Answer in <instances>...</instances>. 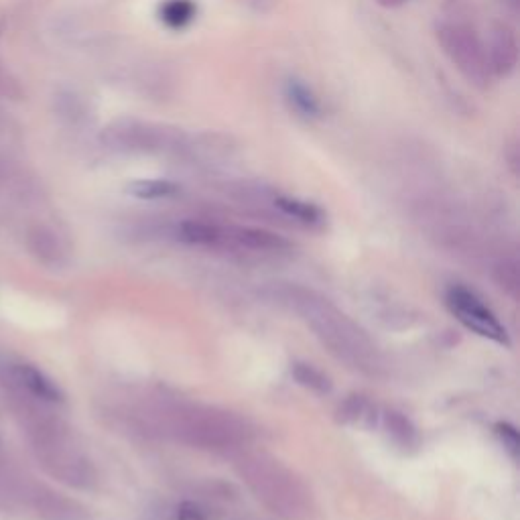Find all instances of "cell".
<instances>
[{
  "mask_svg": "<svg viewBox=\"0 0 520 520\" xmlns=\"http://www.w3.org/2000/svg\"><path fill=\"white\" fill-rule=\"evenodd\" d=\"M13 399L17 401L15 411L39 466L63 484L78 490H92L98 482L96 468L72 429L49 411L53 405L21 395H13Z\"/></svg>",
  "mask_w": 520,
  "mask_h": 520,
  "instance_id": "6da1fadb",
  "label": "cell"
},
{
  "mask_svg": "<svg viewBox=\"0 0 520 520\" xmlns=\"http://www.w3.org/2000/svg\"><path fill=\"white\" fill-rule=\"evenodd\" d=\"M279 297L307 321L317 340L334 358L368 374L380 368V354L370 336L328 299L295 285L283 287Z\"/></svg>",
  "mask_w": 520,
  "mask_h": 520,
  "instance_id": "7a4b0ae2",
  "label": "cell"
},
{
  "mask_svg": "<svg viewBox=\"0 0 520 520\" xmlns=\"http://www.w3.org/2000/svg\"><path fill=\"white\" fill-rule=\"evenodd\" d=\"M141 425L163 429L187 445L212 451H238L254 437L250 423L230 411L169 399L147 409Z\"/></svg>",
  "mask_w": 520,
  "mask_h": 520,
  "instance_id": "3957f363",
  "label": "cell"
},
{
  "mask_svg": "<svg viewBox=\"0 0 520 520\" xmlns=\"http://www.w3.org/2000/svg\"><path fill=\"white\" fill-rule=\"evenodd\" d=\"M236 472L256 500L283 520H307L313 514V496L305 482L271 455L242 453Z\"/></svg>",
  "mask_w": 520,
  "mask_h": 520,
  "instance_id": "277c9868",
  "label": "cell"
},
{
  "mask_svg": "<svg viewBox=\"0 0 520 520\" xmlns=\"http://www.w3.org/2000/svg\"><path fill=\"white\" fill-rule=\"evenodd\" d=\"M100 139L116 153L171 155L181 159H185L191 143V135L183 128L143 118H116L104 126Z\"/></svg>",
  "mask_w": 520,
  "mask_h": 520,
  "instance_id": "5b68a950",
  "label": "cell"
},
{
  "mask_svg": "<svg viewBox=\"0 0 520 520\" xmlns=\"http://www.w3.org/2000/svg\"><path fill=\"white\" fill-rule=\"evenodd\" d=\"M435 39L462 78L478 90H490L494 76L488 65L486 45L474 25L460 17H447L435 23Z\"/></svg>",
  "mask_w": 520,
  "mask_h": 520,
  "instance_id": "8992f818",
  "label": "cell"
},
{
  "mask_svg": "<svg viewBox=\"0 0 520 520\" xmlns=\"http://www.w3.org/2000/svg\"><path fill=\"white\" fill-rule=\"evenodd\" d=\"M447 307L458 317L468 330L476 332L482 338H488L498 344H508V336L504 325L496 319V315L468 289L451 287L447 291Z\"/></svg>",
  "mask_w": 520,
  "mask_h": 520,
  "instance_id": "52a82bcc",
  "label": "cell"
},
{
  "mask_svg": "<svg viewBox=\"0 0 520 520\" xmlns=\"http://www.w3.org/2000/svg\"><path fill=\"white\" fill-rule=\"evenodd\" d=\"M3 376L13 395H21L47 405L63 403L61 388L33 364L11 362L3 368Z\"/></svg>",
  "mask_w": 520,
  "mask_h": 520,
  "instance_id": "ba28073f",
  "label": "cell"
},
{
  "mask_svg": "<svg viewBox=\"0 0 520 520\" xmlns=\"http://www.w3.org/2000/svg\"><path fill=\"white\" fill-rule=\"evenodd\" d=\"M484 45H486L488 65L494 80L512 78L518 68V57H520V43H518L516 29L506 21H498L490 27Z\"/></svg>",
  "mask_w": 520,
  "mask_h": 520,
  "instance_id": "9c48e42d",
  "label": "cell"
},
{
  "mask_svg": "<svg viewBox=\"0 0 520 520\" xmlns=\"http://www.w3.org/2000/svg\"><path fill=\"white\" fill-rule=\"evenodd\" d=\"M283 100L289 110L303 120H317L323 114V106L315 90L301 78H287L283 84Z\"/></svg>",
  "mask_w": 520,
  "mask_h": 520,
  "instance_id": "30bf717a",
  "label": "cell"
},
{
  "mask_svg": "<svg viewBox=\"0 0 520 520\" xmlns=\"http://www.w3.org/2000/svg\"><path fill=\"white\" fill-rule=\"evenodd\" d=\"M382 429L390 443L397 445L403 451H415L421 443L419 431L409 417L399 411H384L382 413Z\"/></svg>",
  "mask_w": 520,
  "mask_h": 520,
  "instance_id": "8fae6325",
  "label": "cell"
},
{
  "mask_svg": "<svg viewBox=\"0 0 520 520\" xmlns=\"http://www.w3.org/2000/svg\"><path fill=\"white\" fill-rule=\"evenodd\" d=\"M29 248L45 265H61L65 260V246L55 230L49 226H35L29 232Z\"/></svg>",
  "mask_w": 520,
  "mask_h": 520,
  "instance_id": "7c38bea8",
  "label": "cell"
},
{
  "mask_svg": "<svg viewBox=\"0 0 520 520\" xmlns=\"http://www.w3.org/2000/svg\"><path fill=\"white\" fill-rule=\"evenodd\" d=\"M157 17L167 29L183 31L198 19V3L195 0H161Z\"/></svg>",
  "mask_w": 520,
  "mask_h": 520,
  "instance_id": "4fadbf2b",
  "label": "cell"
},
{
  "mask_svg": "<svg viewBox=\"0 0 520 520\" xmlns=\"http://www.w3.org/2000/svg\"><path fill=\"white\" fill-rule=\"evenodd\" d=\"M230 238L250 250H263V252H281L291 246L283 236L263 228H232Z\"/></svg>",
  "mask_w": 520,
  "mask_h": 520,
  "instance_id": "5bb4252c",
  "label": "cell"
},
{
  "mask_svg": "<svg viewBox=\"0 0 520 520\" xmlns=\"http://www.w3.org/2000/svg\"><path fill=\"white\" fill-rule=\"evenodd\" d=\"M271 206L277 212H281L283 216H287L299 224H305V226H317L323 222V212L315 204L291 198V195H281L275 191Z\"/></svg>",
  "mask_w": 520,
  "mask_h": 520,
  "instance_id": "9a60e30c",
  "label": "cell"
},
{
  "mask_svg": "<svg viewBox=\"0 0 520 520\" xmlns=\"http://www.w3.org/2000/svg\"><path fill=\"white\" fill-rule=\"evenodd\" d=\"M128 193L137 200H169L179 193V185L167 179H137L128 185Z\"/></svg>",
  "mask_w": 520,
  "mask_h": 520,
  "instance_id": "2e32d148",
  "label": "cell"
},
{
  "mask_svg": "<svg viewBox=\"0 0 520 520\" xmlns=\"http://www.w3.org/2000/svg\"><path fill=\"white\" fill-rule=\"evenodd\" d=\"M177 236L189 244H216L222 240L224 232L216 224L204 220H185L177 226Z\"/></svg>",
  "mask_w": 520,
  "mask_h": 520,
  "instance_id": "e0dca14e",
  "label": "cell"
},
{
  "mask_svg": "<svg viewBox=\"0 0 520 520\" xmlns=\"http://www.w3.org/2000/svg\"><path fill=\"white\" fill-rule=\"evenodd\" d=\"M338 421L344 425H360V423H372L374 411L366 397L352 395L348 397L340 409H338Z\"/></svg>",
  "mask_w": 520,
  "mask_h": 520,
  "instance_id": "ac0fdd59",
  "label": "cell"
},
{
  "mask_svg": "<svg viewBox=\"0 0 520 520\" xmlns=\"http://www.w3.org/2000/svg\"><path fill=\"white\" fill-rule=\"evenodd\" d=\"M291 374H293V378L301 386L313 390V393H321L323 395V393H330V390H332L330 378L325 376L321 370H317L315 366H311V364L295 362V364H291Z\"/></svg>",
  "mask_w": 520,
  "mask_h": 520,
  "instance_id": "d6986e66",
  "label": "cell"
},
{
  "mask_svg": "<svg viewBox=\"0 0 520 520\" xmlns=\"http://www.w3.org/2000/svg\"><path fill=\"white\" fill-rule=\"evenodd\" d=\"M494 279L500 289H504L510 297L518 299L520 295V271L516 260H502L494 267Z\"/></svg>",
  "mask_w": 520,
  "mask_h": 520,
  "instance_id": "ffe728a7",
  "label": "cell"
},
{
  "mask_svg": "<svg viewBox=\"0 0 520 520\" xmlns=\"http://www.w3.org/2000/svg\"><path fill=\"white\" fill-rule=\"evenodd\" d=\"M496 433L502 439L504 447L512 453V458H516V453H518V431L514 427H510L508 423H498L496 425Z\"/></svg>",
  "mask_w": 520,
  "mask_h": 520,
  "instance_id": "44dd1931",
  "label": "cell"
},
{
  "mask_svg": "<svg viewBox=\"0 0 520 520\" xmlns=\"http://www.w3.org/2000/svg\"><path fill=\"white\" fill-rule=\"evenodd\" d=\"M177 520H204L202 518V512L191 506V504H183L179 510H177Z\"/></svg>",
  "mask_w": 520,
  "mask_h": 520,
  "instance_id": "7402d4cb",
  "label": "cell"
},
{
  "mask_svg": "<svg viewBox=\"0 0 520 520\" xmlns=\"http://www.w3.org/2000/svg\"><path fill=\"white\" fill-rule=\"evenodd\" d=\"M376 7L384 9V11H397V9H403L407 7L411 0H374Z\"/></svg>",
  "mask_w": 520,
  "mask_h": 520,
  "instance_id": "603a6c76",
  "label": "cell"
},
{
  "mask_svg": "<svg viewBox=\"0 0 520 520\" xmlns=\"http://www.w3.org/2000/svg\"><path fill=\"white\" fill-rule=\"evenodd\" d=\"M506 159H508V165H510L512 173L516 175V173H518V161H520V157H518V143H512V145L508 147Z\"/></svg>",
  "mask_w": 520,
  "mask_h": 520,
  "instance_id": "cb8c5ba5",
  "label": "cell"
},
{
  "mask_svg": "<svg viewBox=\"0 0 520 520\" xmlns=\"http://www.w3.org/2000/svg\"><path fill=\"white\" fill-rule=\"evenodd\" d=\"M242 3L248 5L254 11H267V9L273 7L275 0H242Z\"/></svg>",
  "mask_w": 520,
  "mask_h": 520,
  "instance_id": "d4e9b609",
  "label": "cell"
}]
</instances>
